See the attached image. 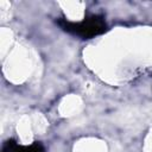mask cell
<instances>
[{"label":"cell","mask_w":152,"mask_h":152,"mask_svg":"<svg viewBox=\"0 0 152 152\" xmlns=\"http://www.w3.org/2000/svg\"><path fill=\"white\" fill-rule=\"evenodd\" d=\"M2 152H45L44 146L36 141L28 146H23L18 145L14 140H8L2 147Z\"/></svg>","instance_id":"cell-2"},{"label":"cell","mask_w":152,"mask_h":152,"mask_svg":"<svg viewBox=\"0 0 152 152\" xmlns=\"http://www.w3.org/2000/svg\"><path fill=\"white\" fill-rule=\"evenodd\" d=\"M58 25L64 31L76 34L78 37L86 38V39H89L97 34H101L107 30V25L104 23L103 17L96 15V14L89 15V17L84 18L82 21H76V23H71L65 19H61V20H58Z\"/></svg>","instance_id":"cell-1"}]
</instances>
